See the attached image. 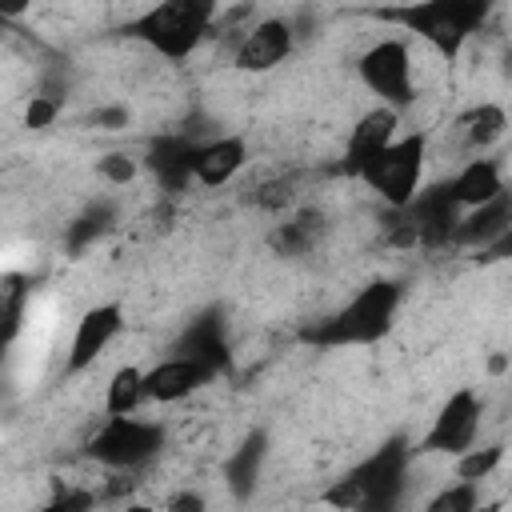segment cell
Instances as JSON below:
<instances>
[{
    "label": "cell",
    "mask_w": 512,
    "mask_h": 512,
    "mask_svg": "<svg viewBox=\"0 0 512 512\" xmlns=\"http://www.w3.org/2000/svg\"><path fill=\"white\" fill-rule=\"evenodd\" d=\"M224 0H152L144 12L120 24V36L144 44L168 64H184L216 28Z\"/></svg>",
    "instance_id": "obj_1"
},
{
    "label": "cell",
    "mask_w": 512,
    "mask_h": 512,
    "mask_svg": "<svg viewBox=\"0 0 512 512\" xmlns=\"http://www.w3.org/2000/svg\"><path fill=\"white\" fill-rule=\"evenodd\" d=\"M400 300H404L400 280H368L348 304H340L320 328H312L308 340L320 344V348H364V344H376V340H384L392 332Z\"/></svg>",
    "instance_id": "obj_2"
},
{
    "label": "cell",
    "mask_w": 512,
    "mask_h": 512,
    "mask_svg": "<svg viewBox=\"0 0 512 512\" xmlns=\"http://www.w3.org/2000/svg\"><path fill=\"white\" fill-rule=\"evenodd\" d=\"M380 16L428 44L440 60H456L472 32H480L484 24V12L472 0H404L396 8H384Z\"/></svg>",
    "instance_id": "obj_3"
},
{
    "label": "cell",
    "mask_w": 512,
    "mask_h": 512,
    "mask_svg": "<svg viewBox=\"0 0 512 512\" xmlns=\"http://www.w3.org/2000/svg\"><path fill=\"white\" fill-rule=\"evenodd\" d=\"M424 164H428V132H396L360 172L356 180L376 192L388 208H408L412 196L424 188Z\"/></svg>",
    "instance_id": "obj_4"
},
{
    "label": "cell",
    "mask_w": 512,
    "mask_h": 512,
    "mask_svg": "<svg viewBox=\"0 0 512 512\" xmlns=\"http://www.w3.org/2000/svg\"><path fill=\"white\" fill-rule=\"evenodd\" d=\"M160 448H164V428L156 420H144L140 412H120V416L104 412V420L88 436V456L112 472L144 468L152 456H160Z\"/></svg>",
    "instance_id": "obj_5"
},
{
    "label": "cell",
    "mask_w": 512,
    "mask_h": 512,
    "mask_svg": "<svg viewBox=\"0 0 512 512\" xmlns=\"http://www.w3.org/2000/svg\"><path fill=\"white\" fill-rule=\"evenodd\" d=\"M360 84L376 96V104H388L404 112L416 100V76H412V44L404 36H380L356 56Z\"/></svg>",
    "instance_id": "obj_6"
},
{
    "label": "cell",
    "mask_w": 512,
    "mask_h": 512,
    "mask_svg": "<svg viewBox=\"0 0 512 512\" xmlns=\"http://www.w3.org/2000/svg\"><path fill=\"white\" fill-rule=\"evenodd\" d=\"M480 416H484V400H480V392L476 388H456V392H448V400L436 408V416H432V424H428V432L420 436V444L412 448L416 456H460L464 448H472L476 444V436H480Z\"/></svg>",
    "instance_id": "obj_7"
},
{
    "label": "cell",
    "mask_w": 512,
    "mask_h": 512,
    "mask_svg": "<svg viewBox=\"0 0 512 512\" xmlns=\"http://www.w3.org/2000/svg\"><path fill=\"white\" fill-rule=\"evenodd\" d=\"M120 332H124V304H120V300H100V304L84 308L80 320H76V328H72V340H68L64 372H68V376L88 372V368L116 344Z\"/></svg>",
    "instance_id": "obj_8"
},
{
    "label": "cell",
    "mask_w": 512,
    "mask_h": 512,
    "mask_svg": "<svg viewBox=\"0 0 512 512\" xmlns=\"http://www.w3.org/2000/svg\"><path fill=\"white\" fill-rule=\"evenodd\" d=\"M292 52H296V28H292V20L264 16V20H252L240 32L236 52H232V68L236 72H248V76H264V72L280 68Z\"/></svg>",
    "instance_id": "obj_9"
},
{
    "label": "cell",
    "mask_w": 512,
    "mask_h": 512,
    "mask_svg": "<svg viewBox=\"0 0 512 512\" xmlns=\"http://www.w3.org/2000/svg\"><path fill=\"white\" fill-rule=\"evenodd\" d=\"M220 372L212 364H204L200 356L188 352H172L164 360H156L152 368H144V400L148 404H180L192 392H200L204 384H212Z\"/></svg>",
    "instance_id": "obj_10"
},
{
    "label": "cell",
    "mask_w": 512,
    "mask_h": 512,
    "mask_svg": "<svg viewBox=\"0 0 512 512\" xmlns=\"http://www.w3.org/2000/svg\"><path fill=\"white\" fill-rule=\"evenodd\" d=\"M408 456H412V448L392 440L348 472L360 488V508H392L396 504V492H400L404 472H408Z\"/></svg>",
    "instance_id": "obj_11"
},
{
    "label": "cell",
    "mask_w": 512,
    "mask_h": 512,
    "mask_svg": "<svg viewBox=\"0 0 512 512\" xmlns=\"http://www.w3.org/2000/svg\"><path fill=\"white\" fill-rule=\"evenodd\" d=\"M400 132V112L388 108V104H372L368 112L356 116L348 140H344V152H340V172L356 180V172Z\"/></svg>",
    "instance_id": "obj_12"
},
{
    "label": "cell",
    "mask_w": 512,
    "mask_h": 512,
    "mask_svg": "<svg viewBox=\"0 0 512 512\" xmlns=\"http://www.w3.org/2000/svg\"><path fill=\"white\" fill-rule=\"evenodd\" d=\"M244 164H248V140L240 132H224V136L200 140L196 156H192V184L224 188L244 172Z\"/></svg>",
    "instance_id": "obj_13"
},
{
    "label": "cell",
    "mask_w": 512,
    "mask_h": 512,
    "mask_svg": "<svg viewBox=\"0 0 512 512\" xmlns=\"http://www.w3.org/2000/svg\"><path fill=\"white\" fill-rule=\"evenodd\" d=\"M192 136H156L148 144V152L140 156V164L160 180L164 192H184L192 188V156H196Z\"/></svg>",
    "instance_id": "obj_14"
},
{
    "label": "cell",
    "mask_w": 512,
    "mask_h": 512,
    "mask_svg": "<svg viewBox=\"0 0 512 512\" xmlns=\"http://www.w3.org/2000/svg\"><path fill=\"white\" fill-rule=\"evenodd\" d=\"M448 196H452V204H456L460 212L480 208V204L504 196V168H500V160H492V156H472V160L448 180Z\"/></svg>",
    "instance_id": "obj_15"
},
{
    "label": "cell",
    "mask_w": 512,
    "mask_h": 512,
    "mask_svg": "<svg viewBox=\"0 0 512 512\" xmlns=\"http://www.w3.org/2000/svg\"><path fill=\"white\" fill-rule=\"evenodd\" d=\"M508 224H512V204H508V192L480 204V208H468L456 216V228H452V240L460 244H476V248H492L500 240H508Z\"/></svg>",
    "instance_id": "obj_16"
},
{
    "label": "cell",
    "mask_w": 512,
    "mask_h": 512,
    "mask_svg": "<svg viewBox=\"0 0 512 512\" xmlns=\"http://www.w3.org/2000/svg\"><path fill=\"white\" fill-rule=\"evenodd\" d=\"M456 128L464 132V140L472 144V148H488V144H496L504 132H508V112H504V104H496V100H480V104H472L460 120H456Z\"/></svg>",
    "instance_id": "obj_17"
},
{
    "label": "cell",
    "mask_w": 512,
    "mask_h": 512,
    "mask_svg": "<svg viewBox=\"0 0 512 512\" xmlns=\"http://www.w3.org/2000/svg\"><path fill=\"white\" fill-rule=\"evenodd\" d=\"M176 352L200 356V360H204V364H212L216 372H224V368H228V344H224V328H220V320H216V316L192 320Z\"/></svg>",
    "instance_id": "obj_18"
},
{
    "label": "cell",
    "mask_w": 512,
    "mask_h": 512,
    "mask_svg": "<svg viewBox=\"0 0 512 512\" xmlns=\"http://www.w3.org/2000/svg\"><path fill=\"white\" fill-rule=\"evenodd\" d=\"M144 404H148L144 400V368L140 364H120L104 384V412L120 416V412H140Z\"/></svg>",
    "instance_id": "obj_19"
},
{
    "label": "cell",
    "mask_w": 512,
    "mask_h": 512,
    "mask_svg": "<svg viewBox=\"0 0 512 512\" xmlns=\"http://www.w3.org/2000/svg\"><path fill=\"white\" fill-rule=\"evenodd\" d=\"M260 460H264V436H248L232 456H228V484L236 488V496H248L256 476H260Z\"/></svg>",
    "instance_id": "obj_20"
},
{
    "label": "cell",
    "mask_w": 512,
    "mask_h": 512,
    "mask_svg": "<svg viewBox=\"0 0 512 512\" xmlns=\"http://www.w3.org/2000/svg\"><path fill=\"white\" fill-rule=\"evenodd\" d=\"M452 460H456V480L484 484V480L500 468V460H504V444H472V448H464V452L452 456Z\"/></svg>",
    "instance_id": "obj_21"
},
{
    "label": "cell",
    "mask_w": 512,
    "mask_h": 512,
    "mask_svg": "<svg viewBox=\"0 0 512 512\" xmlns=\"http://www.w3.org/2000/svg\"><path fill=\"white\" fill-rule=\"evenodd\" d=\"M480 504V484L472 480H452L444 492L428 500V512H472Z\"/></svg>",
    "instance_id": "obj_22"
},
{
    "label": "cell",
    "mask_w": 512,
    "mask_h": 512,
    "mask_svg": "<svg viewBox=\"0 0 512 512\" xmlns=\"http://www.w3.org/2000/svg\"><path fill=\"white\" fill-rule=\"evenodd\" d=\"M312 240H316V228H312V220H308V216H296V220L280 224V232H276V248H280V252H288V256L308 252V248H312Z\"/></svg>",
    "instance_id": "obj_23"
},
{
    "label": "cell",
    "mask_w": 512,
    "mask_h": 512,
    "mask_svg": "<svg viewBox=\"0 0 512 512\" xmlns=\"http://www.w3.org/2000/svg\"><path fill=\"white\" fill-rule=\"evenodd\" d=\"M96 172H100L104 180H112V184H128V180L140 172V160L128 156V152H108L104 160H96Z\"/></svg>",
    "instance_id": "obj_24"
},
{
    "label": "cell",
    "mask_w": 512,
    "mask_h": 512,
    "mask_svg": "<svg viewBox=\"0 0 512 512\" xmlns=\"http://www.w3.org/2000/svg\"><path fill=\"white\" fill-rule=\"evenodd\" d=\"M104 220H108L104 212H88V216H80V220L68 228V244H72V248H84L88 240H96V236L104 232Z\"/></svg>",
    "instance_id": "obj_25"
},
{
    "label": "cell",
    "mask_w": 512,
    "mask_h": 512,
    "mask_svg": "<svg viewBox=\"0 0 512 512\" xmlns=\"http://www.w3.org/2000/svg\"><path fill=\"white\" fill-rule=\"evenodd\" d=\"M92 124H96L100 132H120V128L132 124V112H128L124 104H108V108H96V112H92Z\"/></svg>",
    "instance_id": "obj_26"
},
{
    "label": "cell",
    "mask_w": 512,
    "mask_h": 512,
    "mask_svg": "<svg viewBox=\"0 0 512 512\" xmlns=\"http://www.w3.org/2000/svg\"><path fill=\"white\" fill-rule=\"evenodd\" d=\"M56 112H60L56 100H48V96H32V104H28V112H24V124H28V128H48V124L56 120Z\"/></svg>",
    "instance_id": "obj_27"
},
{
    "label": "cell",
    "mask_w": 512,
    "mask_h": 512,
    "mask_svg": "<svg viewBox=\"0 0 512 512\" xmlns=\"http://www.w3.org/2000/svg\"><path fill=\"white\" fill-rule=\"evenodd\" d=\"M32 8V0H0V16H24Z\"/></svg>",
    "instance_id": "obj_28"
},
{
    "label": "cell",
    "mask_w": 512,
    "mask_h": 512,
    "mask_svg": "<svg viewBox=\"0 0 512 512\" xmlns=\"http://www.w3.org/2000/svg\"><path fill=\"white\" fill-rule=\"evenodd\" d=\"M172 508H204V500L200 496H192V492H184V496H176V500H168Z\"/></svg>",
    "instance_id": "obj_29"
},
{
    "label": "cell",
    "mask_w": 512,
    "mask_h": 512,
    "mask_svg": "<svg viewBox=\"0 0 512 512\" xmlns=\"http://www.w3.org/2000/svg\"><path fill=\"white\" fill-rule=\"evenodd\" d=\"M472 4H476V8H480V12H484V16H488V8H492V4H496V0H472Z\"/></svg>",
    "instance_id": "obj_30"
}]
</instances>
